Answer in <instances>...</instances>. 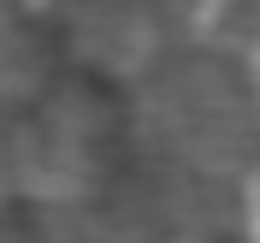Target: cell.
Wrapping results in <instances>:
<instances>
[{
  "label": "cell",
  "mask_w": 260,
  "mask_h": 243,
  "mask_svg": "<svg viewBox=\"0 0 260 243\" xmlns=\"http://www.w3.org/2000/svg\"><path fill=\"white\" fill-rule=\"evenodd\" d=\"M248 243H260V172H254V190H248Z\"/></svg>",
  "instance_id": "1"
}]
</instances>
